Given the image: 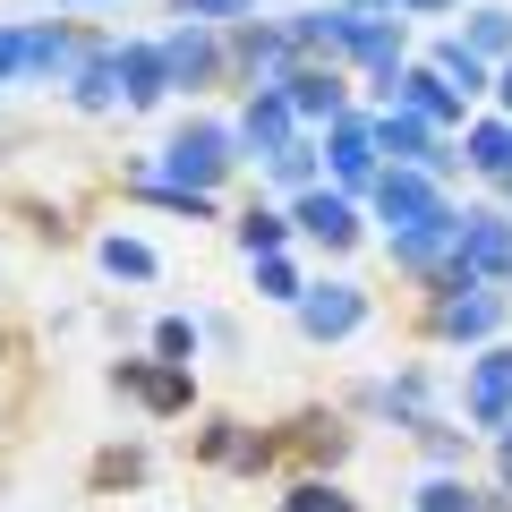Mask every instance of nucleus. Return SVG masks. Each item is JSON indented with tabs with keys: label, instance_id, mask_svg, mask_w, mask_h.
I'll return each instance as SVG.
<instances>
[{
	"label": "nucleus",
	"instance_id": "f257e3e1",
	"mask_svg": "<svg viewBox=\"0 0 512 512\" xmlns=\"http://www.w3.org/2000/svg\"><path fill=\"white\" fill-rule=\"evenodd\" d=\"M512 402V359H495L487 376H478V410H504Z\"/></svg>",
	"mask_w": 512,
	"mask_h": 512
},
{
	"label": "nucleus",
	"instance_id": "f03ea898",
	"mask_svg": "<svg viewBox=\"0 0 512 512\" xmlns=\"http://www.w3.org/2000/svg\"><path fill=\"white\" fill-rule=\"evenodd\" d=\"M350 316H359V308H350V291H333V299H316V308H308V325L316 333H342Z\"/></svg>",
	"mask_w": 512,
	"mask_h": 512
},
{
	"label": "nucleus",
	"instance_id": "7ed1b4c3",
	"mask_svg": "<svg viewBox=\"0 0 512 512\" xmlns=\"http://www.w3.org/2000/svg\"><path fill=\"white\" fill-rule=\"evenodd\" d=\"M180 9H248V0H180Z\"/></svg>",
	"mask_w": 512,
	"mask_h": 512
},
{
	"label": "nucleus",
	"instance_id": "20e7f679",
	"mask_svg": "<svg viewBox=\"0 0 512 512\" xmlns=\"http://www.w3.org/2000/svg\"><path fill=\"white\" fill-rule=\"evenodd\" d=\"M410 9H444V0H410Z\"/></svg>",
	"mask_w": 512,
	"mask_h": 512
},
{
	"label": "nucleus",
	"instance_id": "39448f33",
	"mask_svg": "<svg viewBox=\"0 0 512 512\" xmlns=\"http://www.w3.org/2000/svg\"><path fill=\"white\" fill-rule=\"evenodd\" d=\"M504 94H512V77H504Z\"/></svg>",
	"mask_w": 512,
	"mask_h": 512
}]
</instances>
